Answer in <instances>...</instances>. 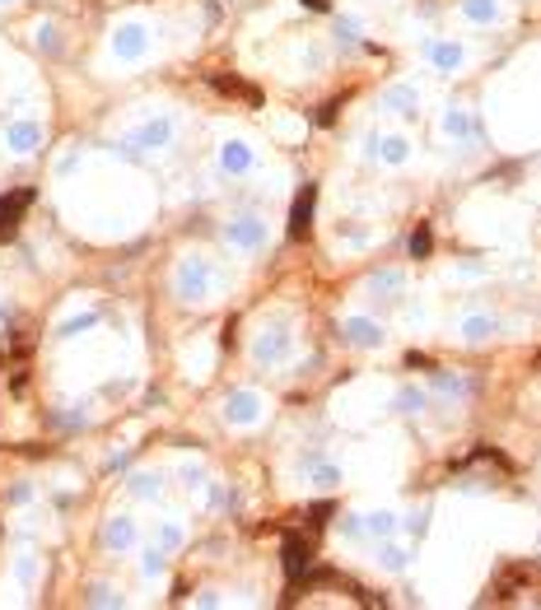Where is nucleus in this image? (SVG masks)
Wrapping results in <instances>:
<instances>
[{"label": "nucleus", "instance_id": "nucleus-22", "mask_svg": "<svg viewBox=\"0 0 541 610\" xmlns=\"http://www.w3.org/2000/svg\"><path fill=\"white\" fill-rule=\"evenodd\" d=\"M131 489L140 494V499H149V494H154V476H135V480H131Z\"/></svg>", "mask_w": 541, "mask_h": 610}, {"label": "nucleus", "instance_id": "nucleus-11", "mask_svg": "<svg viewBox=\"0 0 541 610\" xmlns=\"http://www.w3.org/2000/svg\"><path fill=\"white\" fill-rule=\"evenodd\" d=\"M346 335H350L355 345H378V340H383V331H378L373 322H364V317H350V322H346Z\"/></svg>", "mask_w": 541, "mask_h": 610}, {"label": "nucleus", "instance_id": "nucleus-14", "mask_svg": "<svg viewBox=\"0 0 541 610\" xmlns=\"http://www.w3.org/2000/svg\"><path fill=\"white\" fill-rule=\"evenodd\" d=\"M266 335H270V331H266ZM285 350H290V340H285V335L275 331L270 340H261V345H257V359H261V364H266V359H285Z\"/></svg>", "mask_w": 541, "mask_h": 610}, {"label": "nucleus", "instance_id": "nucleus-21", "mask_svg": "<svg viewBox=\"0 0 541 610\" xmlns=\"http://www.w3.org/2000/svg\"><path fill=\"white\" fill-rule=\"evenodd\" d=\"M383 154H387V163H402V159H406V140H402V135L383 140Z\"/></svg>", "mask_w": 541, "mask_h": 610}, {"label": "nucleus", "instance_id": "nucleus-25", "mask_svg": "<svg viewBox=\"0 0 541 610\" xmlns=\"http://www.w3.org/2000/svg\"><path fill=\"white\" fill-rule=\"evenodd\" d=\"M411 252H416V256L429 252V229H416V238H411Z\"/></svg>", "mask_w": 541, "mask_h": 610}, {"label": "nucleus", "instance_id": "nucleus-10", "mask_svg": "<svg viewBox=\"0 0 541 610\" xmlns=\"http://www.w3.org/2000/svg\"><path fill=\"white\" fill-rule=\"evenodd\" d=\"M220 159H224V168H229V173H248V168H252V149H248L243 140H229V144H224V154H220Z\"/></svg>", "mask_w": 541, "mask_h": 610}, {"label": "nucleus", "instance_id": "nucleus-19", "mask_svg": "<svg viewBox=\"0 0 541 610\" xmlns=\"http://www.w3.org/2000/svg\"><path fill=\"white\" fill-rule=\"evenodd\" d=\"M443 126H448V135H472V122H467V112H457V108L448 112V122H443Z\"/></svg>", "mask_w": 541, "mask_h": 610}, {"label": "nucleus", "instance_id": "nucleus-6", "mask_svg": "<svg viewBox=\"0 0 541 610\" xmlns=\"http://www.w3.org/2000/svg\"><path fill=\"white\" fill-rule=\"evenodd\" d=\"M117 56H126V61H135V56H145V28H135V23H126V28H117Z\"/></svg>", "mask_w": 541, "mask_h": 610}, {"label": "nucleus", "instance_id": "nucleus-8", "mask_svg": "<svg viewBox=\"0 0 541 610\" xmlns=\"http://www.w3.org/2000/svg\"><path fill=\"white\" fill-rule=\"evenodd\" d=\"M135 140L145 144V149H164V144L173 140V122H169V117H154V122L140 126V135H135Z\"/></svg>", "mask_w": 541, "mask_h": 610}, {"label": "nucleus", "instance_id": "nucleus-17", "mask_svg": "<svg viewBox=\"0 0 541 610\" xmlns=\"http://www.w3.org/2000/svg\"><path fill=\"white\" fill-rule=\"evenodd\" d=\"M387 108H397L402 117H416V93L411 89H392L387 93Z\"/></svg>", "mask_w": 541, "mask_h": 610}, {"label": "nucleus", "instance_id": "nucleus-16", "mask_svg": "<svg viewBox=\"0 0 541 610\" xmlns=\"http://www.w3.org/2000/svg\"><path fill=\"white\" fill-rule=\"evenodd\" d=\"M364 531H373V536H392V531H397V517H392V512H373V517H364Z\"/></svg>", "mask_w": 541, "mask_h": 610}, {"label": "nucleus", "instance_id": "nucleus-4", "mask_svg": "<svg viewBox=\"0 0 541 610\" xmlns=\"http://www.w3.org/2000/svg\"><path fill=\"white\" fill-rule=\"evenodd\" d=\"M224 415H229V424H252L261 415V401L252 396V391H234V396L224 401Z\"/></svg>", "mask_w": 541, "mask_h": 610}, {"label": "nucleus", "instance_id": "nucleus-23", "mask_svg": "<svg viewBox=\"0 0 541 610\" xmlns=\"http://www.w3.org/2000/svg\"><path fill=\"white\" fill-rule=\"evenodd\" d=\"M89 601H93V606H117L122 597H113L108 587H93V592H89Z\"/></svg>", "mask_w": 541, "mask_h": 610}, {"label": "nucleus", "instance_id": "nucleus-1", "mask_svg": "<svg viewBox=\"0 0 541 610\" xmlns=\"http://www.w3.org/2000/svg\"><path fill=\"white\" fill-rule=\"evenodd\" d=\"M178 294L182 299H205V294H210V270H205V261H182Z\"/></svg>", "mask_w": 541, "mask_h": 610}, {"label": "nucleus", "instance_id": "nucleus-24", "mask_svg": "<svg viewBox=\"0 0 541 610\" xmlns=\"http://www.w3.org/2000/svg\"><path fill=\"white\" fill-rule=\"evenodd\" d=\"M159 568H164V550H145V573L154 577Z\"/></svg>", "mask_w": 541, "mask_h": 610}, {"label": "nucleus", "instance_id": "nucleus-27", "mask_svg": "<svg viewBox=\"0 0 541 610\" xmlns=\"http://www.w3.org/2000/svg\"><path fill=\"white\" fill-rule=\"evenodd\" d=\"M38 42H42L47 52H57V28H38Z\"/></svg>", "mask_w": 541, "mask_h": 610}, {"label": "nucleus", "instance_id": "nucleus-26", "mask_svg": "<svg viewBox=\"0 0 541 610\" xmlns=\"http://www.w3.org/2000/svg\"><path fill=\"white\" fill-rule=\"evenodd\" d=\"M341 531H346V536H364V517H346V522H341Z\"/></svg>", "mask_w": 541, "mask_h": 610}, {"label": "nucleus", "instance_id": "nucleus-7", "mask_svg": "<svg viewBox=\"0 0 541 610\" xmlns=\"http://www.w3.org/2000/svg\"><path fill=\"white\" fill-rule=\"evenodd\" d=\"M103 545H108V550H131V545H135L131 517H113V522H108V526H103Z\"/></svg>", "mask_w": 541, "mask_h": 610}, {"label": "nucleus", "instance_id": "nucleus-13", "mask_svg": "<svg viewBox=\"0 0 541 610\" xmlns=\"http://www.w3.org/2000/svg\"><path fill=\"white\" fill-rule=\"evenodd\" d=\"M285 573H290V577H304V541H299V536H290V541H285Z\"/></svg>", "mask_w": 541, "mask_h": 610}, {"label": "nucleus", "instance_id": "nucleus-12", "mask_svg": "<svg viewBox=\"0 0 541 610\" xmlns=\"http://www.w3.org/2000/svg\"><path fill=\"white\" fill-rule=\"evenodd\" d=\"M429 61L443 66V70H452L457 61H462V47H457V42H429Z\"/></svg>", "mask_w": 541, "mask_h": 610}, {"label": "nucleus", "instance_id": "nucleus-9", "mask_svg": "<svg viewBox=\"0 0 541 610\" xmlns=\"http://www.w3.org/2000/svg\"><path fill=\"white\" fill-rule=\"evenodd\" d=\"M5 140H10L14 154H33V144H38V126H33V122H14L10 131H5Z\"/></svg>", "mask_w": 541, "mask_h": 610}, {"label": "nucleus", "instance_id": "nucleus-3", "mask_svg": "<svg viewBox=\"0 0 541 610\" xmlns=\"http://www.w3.org/2000/svg\"><path fill=\"white\" fill-rule=\"evenodd\" d=\"M313 205H317V187L308 182L299 196H294V210H290V238H304L308 234V219H313Z\"/></svg>", "mask_w": 541, "mask_h": 610}, {"label": "nucleus", "instance_id": "nucleus-2", "mask_svg": "<svg viewBox=\"0 0 541 610\" xmlns=\"http://www.w3.org/2000/svg\"><path fill=\"white\" fill-rule=\"evenodd\" d=\"M33 205V191H14V196H0V243L5 238H14V229H19L23 210Z\"/></svg>", "mask_w": 541, "mask_h": 610}, {"label": "nucleus", "instance_id": "nucleus-28", "mask_svg": "<svg viewBox=\"0 0 541 610\" xmlns=\"http://www.w3.org/2000/svg\"><path fill=\"white\" fill-rule=\"evenodd\" d=\"M178 541H182V531H178V526H169V531H164V541H159V550H173Z\"/></svg>", "mask_w": 541, "mask_h": 610}, {"label": "nucleus", "instance_id": "nucleus-15", "mask_svg": "<svg viewBox=\"0 0 541 610\" xmlns=\"http://www.w3.org/2000/svg\"><path fill=\"white\" fill-rule=\"evenodd\" d=\"M462 10H467V19H476V23H490V19L499 14V5H495V0H467Z\"/></svg>", "mask_w": 541, "mask_h": 610}, {"label": "nucleus", "instance_id": "nucleus-20", "mask_svg": "<svg viewBox=\"0 0 541 610\" xmlns=\"http://www.w3.org/2000/svg\"><path fill=\"white\" fill-rule=\"evenodd\" d=\"M378 564H387L397 573V568H406V550H397V545H387V550H378Z\"/></svg>", "mask_w": 541, "mask_h": 610}, {"label": "nucleus", "instance_id": "nucleus-29", "mask_svg": "<svg viewBox=\"0 0 541 610\" xmlns=\"http://www.w3.org/2000/svg\"><path fill=\"white\" fill-rule=\"evenodd\" d=\"M304 5H308V10H327L331 0H304Z\"/></svg>", "mask_w": 541, "mask_h": 610}, {"label": "nucleus", "instance_id": "nucleus-5", "mask_svg": "<svg viewBox=\"0 0 541 610\" xmlns=\"http://www.w3.org/2000/svg\"><path fill=\"white\" fill-rule=\"evenodd\" d=\"M261 238H266L261 219H234V224H229V243H234V247H243V252L261 247Z\"/></svg>", "mask_w": 541, "mask_h": 610}, {"label": "nucleus", "instance_id": "nucleus-18", "mask_svg": "<svg viewBox=\"0 0 541 610\" xmlns=\"http://www.w3.org/2000/svg\"><path fill=\"white\" fill-rule=\"evenodd\" d=\"M462 335L467 340H485V335H495V322H490V317H467Z\"/></svg>", "mask_w": 541, "mask_h": 610}]
</instances>
